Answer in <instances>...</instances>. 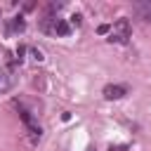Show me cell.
Listing matches in <instances>:
<instances>
[{
  "label": "cell",
  "mask_w": 151,
  "mask_h": 151,
  "mask_svg": "<svg viewBox=\"0 0 151 151\" xmlns=\"http://www.w3.org/2000/svg\"><path fill=\"white\" fill-rule=\"evenodd\" d=\"M132 35V28H130V21L127 19H118L111 31H109V42H118V45H125Z\"/></svg>",
  "instance_id": "6da1fadb"
},
{
  "label": "cell",
  "mask_w": 151,
  "mask_h": 151,
  "mask_svg": "<svg viewBox=\"0 0 151 151\" xmlns=\"http://www.w3.org/2000/svg\"><path fill=\"white\" fill-rule=\"evenodd\" d=\"M127 92H130L127 85H118V83H111V85H106V87L101 90L104 99H109V101H113V99H123Z\"/></svg>",
  "instance_id": "7a4b0ae2"
},
{
  "label": "cell",
  "mask_w": 151,
  "mask_h": 151,
  "mask_svg": "<svg viewBox=\"0 0 151 151\" xmlns=\"http://www.w3.org/2000/svg\"><path fill=\"white\" fill-rule=\"evenodd\" d=\"M14 85H17V73L9 66L7 68H0V94L2 92H9Z\"/></svg>",
  "instance_id": "3957f363"
},
{
  "label": "cell",
  "mask_w": 151,
  "mask_h": 151,
  "mask_svg": "<svg viewBox=\"0 0 151 151\" xmlns=\"http://www.w3.org/2000/svg\"><path fill=\"white\" fill-rule=\"evenodd\" d=\"M24 28H26V21H24L21 17H14V19L9 21V28H7V31H9V33H21Z\"/></svg>",
  "instance_id": "277c9868"
},
{
  "label": "cell",
  "mask_w": 151,
  "mask_h": 151,
  "mask_svg": "<svg viewBox=\"0 0 151 151\" xmlns=\"http://www.w3.org/2000/svg\"><path fill=\"white\" fill-rule=\"evenodd\" d=\"M54 33H57V35H68V33H71V26H68L64 19H59L57 26H54Z\"/></svg>",
  "instance_id": "5b68a950"
},
{
  "label": "cell",
  "mask_w": 151,
  "mask_h": 151,
  "mask_svg": "<svg viewBox=\"0 0 151 151\" xmlns=\"http://www.w3.org/2000/svg\"><path fill=\"white\" fill-rule=\"evenodd\" d=\"M137 12H139L146 21H151V2H139V5H137Z\"/></svg>",
  "instance_id": "8992f818"
},
{
  "label": "cell",
  "mask_w": 151,
  "mask_h": 151,
  "mask_svg": "<svg viewBox=\"0 0 151 151\" xmlns=\"http://www.w3.org/2000/svg\"><path fill=\"white\" fill-rule=\"evenodd\" d=\"M31 54H33L35 61H42V52H40V50H31Z\"/></svg>",
  "instance_id": "52a82bcc"
},
{
  "label": "cell",
  "mask_w": 151,
  "mask_h": 151,
  "mask_svg": "<svg viewBox=\"0 0 151 151\" xmlns=\"http://www.w3.org/2000/svg\"><path fill=\"white\" fill-rule=\"evenodd\" d=\"M71 26H80V14H73L71 17Z\"/></svg>",
  "instance_id": "ba28073f"
},
{
  "label": "cell",
  "mask_w": 151,
  "mask_h": 151,
  "mask_svg": "<svg viewBox=\"0 0 151 151\" xmlns=\"http://www.w3.org/2000/svg\"><path fill=\"white\" fill-rule=\"evenodd\" d=\"M125 149H127V146H111L109 151H125Z\"/></svg>",
  "instance_id": "9c48e42d"
}]
</instances>
